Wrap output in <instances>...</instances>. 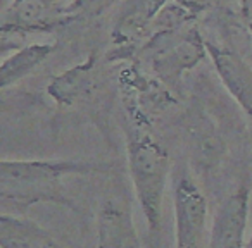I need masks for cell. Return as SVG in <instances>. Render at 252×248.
Masks as SVG:
<instances>
[{
    "instance_id": "8",
    "label": "cell",
    "mask_w": 252,
    "mask_h": 248,
    "mask_svg": "<svg viewBox=\"0 0 252 248\" xmlns=\"http://www.w3.org/2000/svg\"><path fill=\"white\" fill-rule=\"evenodd\" d=\"M98 248H142L130 207L118 200L102 203L97 216Z\"/></svg>"
},
{
    "instance_id": "5",
    "label": "cell",
    "mask_w": 252,
    "mask_h": 248,
    "mask_svg": "<svg viewBox=\"0 0 252 248\" xmlns=\"http://www.w3.org/2000/svg\"><path fill=\"white\" fill-rule=\"evenodd\" d=\"M251 207V185L242 183L223 200L213 219L207 248H244Z\"/></svg>"
},
{
    "instance_id": "1",
    "label": "cell",
    "mask_w": 252,
    "mask_h": 248,
    "mask_svg": "<svg viewBox=\"0 0 252 248\" xmlns=\"http://www.w3.org/2000/svg\"><path fill=\"white\" fill-rule=\"evenodd\" d=\"M111 165L90 161H12L0 162V202L2 207L23 210L36 203L73 207L66 178L109 172Z\"/></svg>"
},
{
    "instance_id": "3",
    "label": "cell",
    "mask_w": 252,
    "mask_h": 248,
    "mask_svg": "<svg viewBox=\"0 0 252 248\" xmlns=\"http://www.w3.org/2000/svg\"><path fill=\"white\" fill-rule=\"evenodd\" d=\"M147 67L164 83H175L207 57L206 40L195 26L156 28L140 47Z\"/></svg>"
},
{
    "instance_id": "7",
    "label": "cell",
    "mask_w": 252,
    "mask_h": 248,
    "mask_svg": "<svg viewBox=\"0 0 252 248\" xmlns=\"http://www.w3.org/2000/svg\"><path fill=\"white\" fill-rule=\"evenodd\" d=\"M168 0H125L112 26L111 38L119 50L135 47V43L151 35L154 23Z\"/></svg>"
},
{
    "instance_id": "6",
    "label": "cell",
    "mask_w": 252,
    "mask_h": 248,
    "mask_svg": "<svg viewBox=\"0 0 252 248\" xmlns=\"http://www.w3.org/2000/svg\"><path fill=\"white\" fill-rule=\"evenodd\" d=\"M207 57L213 62L223 86L240 105L252 124V66L237 52L206 40Z\"/></svg>"
},
{
    "instance_id": "4",
    "label": "cell",
    "mask_w": 252,
    "mask_h": 248,
    "mask_svg": "<svg viewBox=\"0 0 252 248\" xmlns=\"http://www.w3.org/2000/svg\"><path fill=\"white\" fill-rule=\"evenodd\" d=\"M175 248H202L206 241L209 203L200 186L189 174H182L173 193Z\"/></svg>"
},
{
    "instance_id": "14",
    "label": "cell",
    "mask_w": 252,
    "mask_h": 248,
    "mask_svg": "<svg viewBox=\"0 0 252 248\" xmlns=\"http://www.w3.org/2000/svg\"><path fill=\"white\" fill-rule=\"evenodd\" d=\"M64 2H66V12H76L95 7V4L100 2V0H64Z\"/></svg>"
},
{
    "instance_id": "10",
    "label": "cell",
    "mask_w": 252,
    "mask_h": 248,
    "mask_svg": "<svg viewBox=\"0 0 252 248\" xmlns=\"http://www.w3.org/2000/svg\"><path fill=\"white\" fill-rule=\"evenodd\" d=\"M2 248H63L56 238L35 220L2 212L0 216Z\"/></svg>"
},
{
    "instance_id": "2",
    "label": "cell",
    "mask_w": 252,
    "mask_h": 248,
    "mask_svg": "<svg viewBox=\"0 0 252 248\" xmlns=\"http://www.w3.org/2000/svg\"><path fill=\"white\" fill-rule=\"evenodd\" d=\"M128 171L149 231L158 234L169 174L168 150L144 126L135 124L126 138Z\"/></svg>"
},
{
    "instance_id": "16",
    "label": "cell",
    "mask_w": 252,
    "mask_h": 248,
    "mask_svg": "<svg viewBox=\"0 0 252 248\" xmlns=\"http://www.w3.org/2000/svg\"><path fill=\"white\" fill-rule=\"evenodd\" d=\"M244 248H252V234H251V238H249V241L245 243V247Z\"/></svg>"
},
{
    "instance_id": "12",
    "label": "cell",
    "mask_w": 252,
    "mask_h": 248,
    "mask_svg": "<svg viewBox=\"0 0 252 248\" xmlns=\"http://www.w3.org/2000/svg\"><path fill=\"white\" fill-rule=\"evenodd\" d=\"M56 50L54 43H32L14 52L11 57H5L0 66V86L9 88L19 83L23 78L36 71L40 64H43Z\"/></svg>"
},
{
    "instance_id": "15",
    "label": "cell",
    "mask_w": 252,
    "mask_h": 248,
    "mask_svg": "<svg viewBox=\"0 0 252 248\" xmlns=\"http://www.w3.org/2000/svg\"><path fill=\"white\" fill-rule=\"evenodd\" d=\"M240 12L252 35V0H240Z\"/></svg>"
},
{
    "instance_id": "13",
    "label": "cell",
    "mask_w": 252,
    "mask_h": 248,
    "mask_svg": "<svg viewBox=\"0 0 252 248\" xmlns=\"http://www.w3.org/2000/svg\"><path fill=\"white\" fill-rule=\"evenodd\" d=\"M178 5H182L183 9L190 12V14H200L204 11H209V9L220 7L224 0H173Z\"/></svg>"
},
{
    "instance_id": "11",
    "label": "cell",
    "mask_w": 252,
    "mask_h": 248,
    "mask_svg": "<svg viewBox=\"0 0 252 248\" xmlns=\"http://www.w3.org/2000/svg\"><path fill=\"white\" fill-rule=\"evenodd\" d=\"M94 60H88L85 64L67 69L61 76L54 78L52 83L49 84L47 91L49 95L57 102L59 105L64 107H73V105L80 104L83 98L90 97L92 90H94Z\"/></svg>"
},
{
    "instance_id": "9",
    "label": "cell",
    "mask_w": 252,
    "mask_h": 248,
    "mask_svg": "<svg viewBox=\"0 0 252 248\" xmlns=\"http://www.w3.org/2000/svg\"><path fill=\"white\" fill-rule=\"evenodd\" d=\"M64 0H14L4 16V33L45 29L64 16Z\"/></svg>"
}]
</instances>
